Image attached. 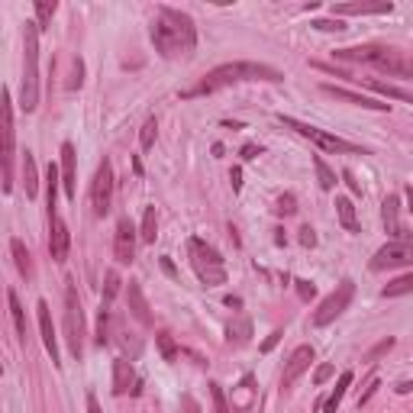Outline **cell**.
Returning <instances> with one entry per match:
<instances>
[{
	"label": "cell",
	"mask_w": 413,
	"mask_h": 413,
	"mask_svg": "<svg viewBox=\"0 0 413 413\" xmlns=\"http://www.w3.org/2000/svg\"><path fill=\"white\" fill-rule=\"evenodd\" d=\"M149 36H152V45L162 58H181L197 49L194 20L184 10H174V7H159Z\"/></svg>",
	"instance_id": "obj_1"
},
{
	"label": "cell",
	"mask_w": 413,
	"mask_h": 413,
	"mask_svg": "<svg viewBox=\"0 0 413 413\" xmlns=\"http://www.w3.org/2000/svg\"><path fill=\"white\" fill-rule=\"evenodd\" d=\"M246 81H268V84H281L284 74L271 65H261V62H226V65H217L213 72H207L194 87L181 91L184 101L191 97H203V94H217L223 87L232 84H246Z\"/></svg>",
	"instance_id": "obj_2"
},
{
	"label": "cell",
	"mask_w": 413,
	"mask_h": 413,
	"mask_svg": "<svg viewBox=\"0 0 413 413\" xmlns=\"http://www.w3.org/2000/svg\"><path fill=\"white\" fill-rule=\"evenodd\" d=\"M333 58L356 62V65H371L378 72L394 74V78L413 81V55L410 52L391 49V45H349V49H336Z\"/></svg>",
	"instance_id": "obj_3"
},
{
	"label": "cell",
	"mask_w": 413,
	"mask_h": 413,
	"mask_svg": "<svg viewBox=\"0 0 413 413\" xmlns=\"http://www.w3.org/2000/svg\"><path fill=\"white\" fill-rule=\"evenodd\" d=\"M39 33L43 29L36 26V20L26 23V29H23V103L20 107L26 110V113H33V110L39 107Z\"/></svg>",
	"instance_id": "obj_4"
},
{
	"label": "cell",
	"mask_w": 413,
	"mask_h": 413,
	"mask_svg": "<svg viewBox=\"0 0 413 413\" xmlns=\"http://www.w3.org/2000/svg\"><path fill=\"white\" fill-rule=\"evenodd\" d=\"M188 259H191V268H194L197 281H200L203 288H220V284H226V259L210 246V242L191 236Z\"/></svg>",
	"instance_id": "obj_5"
},
{
	"label": "cell",
	"mask_w": 413,
	"mask_h": 413,
	"mask_svg": "<svg viewBox=\"0 0 413 413\" xmlns=\"http://www.w3.org/2000/svg\"><path fill=\"white\" fill-rule=\"evenodd\" d=\"M278 123L288 126V130H294L298 136L310 139L313 145H317L319 152H346V155H365V149H358L356 142H349V139L336 136V132H327L319 130V126H310V123H300V120H294V116H278Z\"/></svg>",
	"instance_id": "obj_6"
},
{
	"label": "cell",
	"mask_w": 413,
	"mask_h": 413,
	"mask_svg": "<svg viewBox=\"0 0 413 413\" xmlns=\"http://www.w3.org/2000/svg\"><path fill=\"white\" fill-rule=\"evenodd\" d=\"M84 310H81V298H78V288L68 281L65 288V339H68V349H72V356L81 362L84 356Z\"/></svg>",
	"instance_id": "obj_7"
},
{
	"label": "cell",
	"mask_w": 413,
	"mask_h": 413,
	"mask_svg": "<svg viewBox=\"0 0 413 413\" xmlns=\"http://www.w3.org/2000/svg\"><path fill=\"white\" fill-rule=\"evenodd\" d=\"M352 298H356V281L352 278H342L339 284H336V290L329 294L327 300H319V307L313 310V327H329L336 317H342V313L349 310V304H352Z\"/></svg>",
	"instance_id": "obj_8"
},
{
	"label": "cell",
	"mask_w": 413,
	"mask_h": 413,
	"mask_svg": "<svg viewBox=\"0 0 413 413\" xmlns=\"http://www.w3.org/2000/svg\"><path fill=\"white\" fill-rule=\"evenodd\" d=\"M113 207V165L110 159H103L97 165V174H94V184H91V210H94L97 220H103Z\"/></svg>",
	"instance_id": "obj_9"
},
{
	"label": "cell",
	"mask_w": 413,
	"mask_h": 413,
	"mask_svg": "<svg viewBox=\"0 0 413 413\" xmlns=\"http://www.w3.org/2000/svg\"><path fill=\"white\" fill-rule=\"evenodd\" d=\"M0 120H4V194L13 191V149H16V130H13V101L10 91H4V107H0Z\"/></svg>",
	"instance_id": "obj_10"
},
{
	"label": "cell",
	"mask_w": 413,
	"mask_h": 413,
	"mask_svg": "<svg viewBox=\"0 0 413 413\" xmlns=\"http://www.w3.org/2000/svg\"><path fill=\"white\" fill-rule=\"evenodd\" d=\"M413 265V242L404 239V242H387L375 252L371 259V271H391V268H407Z\"/></svg>",
	"instance_id": "obj_11"
},
{
	"label": "cell",
	"mask_w": 413,
	"mask_h": 413,
	"mask_svg": "<svg viewBox=\"0 0 413 413\" xmlns=\"http://www.w3.org/2000/svg\"><path fill=\"white\" fill-rule=\"evenodd\" d=\"M391 10H394L391 0H349V4H333L329 13L336 20H342V16H381L391 13Z\"/></svg>",
	"instance_id": "obj_12"
},
{
	"label": "cell",
	"mask_w": 413,
	"mask_h": 413,
	"mask_svg": "<svg viewBox=\"0 0 413 413\" xmlns=\"http://www.w3.org/2000/svg\"><path fill=\"white\" fill-rule=\"evenodd\" d=\"M113 259L120 265H132V259H136V226L126 217L116 223V232H113Z\"/></svg>",
	"instance_id": "obj_13"
},
{
	"label": "cell",
	"mask_w": 413,
	"mask_h": 413,
	"mask_svg": "<svg viewBox=\"0 0 413 413\" xmlns=\"http://www.w3.org/2000/svg\"><path fill=\"white\" fill-rule=\"evenodd\" d=\"M310 365H313V346H298L294 349V352L288 356V362H284V371H281V391H290L294 381H298Z\"/></svg>",
	"instance_id": "obj_14"
},
{
	"label": "cell",
	"mask_w": 413,
	"mask_h": 413,
	"mask_svg": "<svg viewBox=\"0 0 413 413\" xmlns=\"http://www.w3.org/2000/svg\"><path fill=\"white\" fill-rule=\"evenodd\" d=\"M323 94L336 97V101H346L352 107H365V110H378V113H391V103L378 101V97H368V94H358V91H349V87H336V84H323L319 87Z\"/></svg>",
	"instance_id": "obj_15"
},
{
	"label": "cell",
	"mask_w": 413,
	"mask_h": 413,
	"mask_svg": "<svg viewBox=\"0 0 413 413\" xmlns=\"http://www.w3.org/2000/svg\"><path fill=\"white\" fill-rule=\"evenodd\" d=\"M68 249H72V232H68L65 220L58 217V213H49V252H52V261H65Z\"/></svg>",
	"instance_id": "obj_16"
},
{
	"label": "cell",
	"mask_w": 413,
	"mask_h": 413,
	"mask_svg": "<svg viewBox=\"0 0 413 413\" xmlns=\"http://www.w3.org/2000/svg\"><path fill=\"white\" fill-rule=\"evenodd\" d=\"M381 223H385V232L391 236V242L407 239V226L400 223V197L397 194L385 197V203H381Z\"/></svg>",
	"instance_id": "obj_17"
},
{
	"label": "cell",
	"mask_w": 413,
	"mask_h": 413,
	"mask_svg": "<svg viewBox=\"0 0 413 413\" xmlns=\"http://www.w3.org/2000/svg\"><path fill=\"white\" fill-rule=\"evenodd\" d=\"M74 181H78V152L72 142H62V188H65L68 200H74V194H78Z\"/></svg>",
	"instance_id": "obj_18"
},
{
	"label": "cell",
	"mask_w": 413,
	"mask_h": 413,
	"mask_svg": "<svg viewBox=\"0 0 413 413\" xmlns=\"http://www.w3.org/2000/svg\"><path fill=\"white\" fill-rule=\"evenodd\" d=\"M255 375H242V381L232 387V413H252L255 410Z\"/></svg>",
	"instance_id": "obj_19"
},
{
	"label": "cell",
	"mask_w": 413,
	"mask_h": 413,
	"mask_svg": "<svg viewBox=\"0 0 413 413\" xmlns=\"http://www.w3.org/2000/svg\"><path fill=\"white\" fill-rule=\"evenodd\" d=\"M36 313H39V333H43L45 352L52 356V365H62V362H58V342H55V327H52V310H49V304H45V300H39Z\"/></svg>",
	"instance_id": "obj_20"
},
{
	"label": "cell",
	"mask_w": 413,
	"mask_h": 413,
	"mask_svg": "<svg viewBox=\"0 0 413 413\" xmlns=\"http://www.w3.org/2000/svg\"><path fill=\"white\" fill-rule=\"evenodd\" d=\"M136 368H132L130 358H116L113 362V394L116 397H123V394H132L136 391Z\"/></svg>",
	"instance_id": "obj_21"
},
{
	"label": "cell",
	"mask_w": 413,
	"mask_h": 413,
	"mask_svg": "<svg viewBox=\"0 0 413 413\" xmlns=\"http://www.w3.org/2000/svg\"><path fill=\"white\" fill-rule=\"evenodd\" d=\"M126 298H130V313H132V317H136L142 327H152V307H149V300H145L142 288H139L136 281H130Z\"/></svg>",
	"instance_id": "obj_22"
},
{
	"label": "cell",
	"mask_w": 413,
	"mask_h": 413,
	"mask_svg": "<svg viewBox=\"0 0 413 413\" xmlns=\"http://www.w3.org/2000/svg\"><path fill=\"white\" fill-rule=\"evenodd\" d=\"M336 217H339V223H342V230L346 232H362L352 197H336Z\"/></svg>",
	"instance_id": "obj_23"
},
{
	"label": "cell",
	"mask_w": 413,
	"mask_h": 413,
	"mask_svg": "<svg viewBox=\"0 0 413 413\" xmlns=\"http://www.w3.org/2000/svg\"><path fill=\"white\" fill-rule=\"evenodd\" d=\"M365 84H368V91H375V94L387 97V101H407V103H413V91H407V87L385 84V81H378V78H368Z\"/></svg>",
	"instance_id": "obj_24"
},
{
	"label": "cell",
	"mask_w": 413,
	"mask_h": 413,
	"mask_svg": "<svg viewBox=\"0 0 413 413\" xmlns=\"http://www.w3.org/2000/svg\"><path fill=\"white\" fill-rule=\"evenodd\" d=\"M249 339H252V319L236 317L230 327H226V342H230V346H246Z\"/></svg>",
	"instance_id": "obj_25"
},
{
	"label": "cell",
	"mask_w": 413,
	"mask_h": 413,
	"mask_svg": "<svg viewBox=\"0 0 413 413\" xmlns=\"http://www.w3.org/2000/svg\"><path fill=\"white\" fill-rule=\"evenodd\" d=\"M23 184H26V197L33 200V197L39 194V168H36V159H33V152H23Z\"/></svg>",
	"instance_id": "obj_26"
},
{
	"label": "cell",
	"mask_w": 413,
	"mask_h": 413,
	"mask_svg": "<svg viewBox=\"0 0 413 413\" xmlns=\"http://www.w3.org/2000/svg\"><path fill=\"white\" fill-rule=\"evenodd\" d=\"M352 378H356L352 371H342L339 381H336V387H333V394H329L327 404H323V410H327V413H336V410H339V404H342V397H346V391L352 387Z\"/></svg>",
	"instance_id": "obj_27"
},
{
	"label": "cell",
	"mask_w": 413,
	"mask_h": 413,
	"mask_svg": "<svg viewBox=\"0 0 413 413\" xmlns=\"http://www.w3.org/2000/svg\"><path fill=\"white\" fill-rule=\"evenodd\" d=\"M10 252H13V261H16V271H20L23 278H33V255H29V249L23 246V239H10Z\"/></svg>",
	"instance_id": "obj_28"
},
{
	"label": "cell",
	"mask_w": 413,
	"mask_h": 413,
	"mask_svg": "<svg viewBox=\"0 0 413 413\" xmlns=\"http://www.w3.org/2000/svg\"><path fill=\"white\" fill-rule=\"evenodd\" d=\"M7 304H10V317H13L16 336H20V342H26V310H23V304H20V298H16L13 288L7 290Z\"/></svg>",
	"instance_id": "obj_29"
},
{
	"label": "cell",
	"mask_w": 413,
	"mask_h": 413,
	"mask_svg": "<svg viewBox=\"0 0 413 413\" xmlns=\"http://www.w3.org/2000/svg\"><path fill=\"white\" fill-rule=\"evenodd\" d=\"M155 236H159V213H155V207H145V213H142V226H139V239L152 246Z\"/></svg>",
	"instance_id": "obj_30"
},
{
	"label": "cell",
	"mask_w": 413,
	"mask_h": 413,
	"mask_svg": "<svg viewBox=\"0 0 413 413\" xmlns=\"http://www.w3.org/2000/svg\"><path fill=\"white\" fill-rule=\"evenodd\" d=\"M381 294H385V298H404V294H413V271L387 281L385 288H381Z\"/></svg>",
	"instance_id": "obj_31"
},
{
	"label": "cell",
	"mask_w": 413,
	"mask_h": 413,
	"mask_svg": "<svg viewBox=\"0 0 413 413\" xmlns=\"http://www.w3.org/2000/svg\"><path fill=\"white\" fill-rule=\"evenodd\" d=\"M313 168H317V181H319V188H323V191H333L336 184H339V181H336V171L327 165V159H323V155H313Z\"/></svg>",
	"instance_id": "obj_32"
},
{
	"label": "cell",
	"mask_w": 413,
	"mask_h": 413,
	"mask_svg": "<svg viewBox=\"0 0 413 413\" xmlns=\"http://www.w3.org/2000/svg\"><path fill=\"white\" fill-rule=\"evenodd\" d=\"M120 284H123V281H120V275H116L113 268H110L107 275H103V300H101V307H103V310H110L113 298H116V294H120Z\"/></svg>",
	"instance_id": "obj_33"
},
{
	"label": "cell",
	"mask_w": 413,
	"mask_h": 413,
	"mask_svg": "<svg viewBox=\"0 0 413 413\" xmlns=\"http://www.w3.org/2000/svg\"><path fill=\"white\" fill-rule=\"evenodd\" d=\"M155 346H159V352H162V358H165V362H174V358L181 356L178 342H174L168 333H155Z\"/></svg>",
	"instance_id": "obj_34"
},
{
	"label": "cell",
	"mask_w": 413,
	"mask_h": 413,
	"mask_svg": "<svg viewBox=\"0 0 413 413\" xmlns=\"http://www.w3.org/2000/svg\"><path fill=\"white\" fill-rule=\"evenodd\" d=\"M155 136H159V120L155 116H149L142 123V130H139V145H142V152H149L155 145Z\"/></svg>",
	"instance_id": "obj_35"
},
{
	"label": "cell",
	"mask_w": 413,
	"mask_h": 413,
	"mask_svg": "<svg viewBox=\"0 0 413 413\" xmlns=\"http://www.w3.org/2000/svg\"><path fill=\"white\" fill-rule=\"evenodd\" d=\"M55 10H58L55 0H36V26H39V29L49 26L52 16H55Z\"/></svg>",
	"instance_id": "obj_36"
},
{
	"label": "cell",
	"mask_w": 413,
	"mask_h": 413,
	"mask_svg": "<svg viewBox=\"0 0 413 413\" xmlns=\"http://www.w3.org/2000/svg\"><path fill=\"white\" fill-rule=\"evenodd\" d=\"M394 346H397V339H394V336H387V339H381L375 349H368V352H365V362H368V365H375L378 358H381V356H387V352H391Z\"/></svg>",
	"instance_id": "obj_37"
},
{
	"label": "cell",
	"mask_w": 413,
	"mask_h": 413,
	"mask_svg": "<svg viewBox=\"0 0 413 413\" xmlns=\"http://www.w3.org/2000/svg\"><path fill=\"white\" fill-rule=\"evenodd\" d=\"M275 213L278 217H294V213H298V197L290 194V191L288 194H281L278 197V203H275Z\"/></svg>",
	"instance_id": "obj_38"
},
{
	"label": "cell",
	"mask_w": 413,
	"mask_h": 413,
	"mask_svg": "<svg viewBox=\"0 0 413 413\" xmlns=\"http://www.w3.org/2000/svg\"><path fill=\"white\" fill-rule=\"evenodd\" d=\"M210 397H213V413H232L230 404H226L223 385H217V381H213V385H210Z\"/></svg>",
	"instance_id": "obj_39"
},
{
	"label": "cell",
	"mask_w": 413,
	"mask_h": 413,
	"mask_svg": "<svg viewBox=\"0 0 413 413\" xmlns=\"http://www.w3.org/2000/svg\"><path fill=\"white\" fill-rule=\"evenodd\" d=\"M310 26L313 29H319V33H346V23H342V20H336V16H333V20H310Z\"/></svg>",
	"instance_id": "obj_40"
},
{
	"label": "cell",
	"mask_w": 413,
	"mask_h": 413,
	"mask_svg": "<svg viewBox=\"0 0 413 413\" xmlns=\"http://www.w3.org/2000/svg\"><path fill=\"white\" fill-rule=\"evenodd\" d=\"M81 81H84V62H81V58H74V65H72V81H68V91H78Z\"/></svg>",
	"instance_id": "obj_41"
},
{
	"label": "cell",
	"mask_w": 413,
	"mask_h": 413,
	"mask_svg": "<svg viewBox=\"0 0 413 413\" xmlns=\"http://www.w3.org/2000/svg\"><path fill=\"white\" fill-rule=\"evenodd\" d=\"M378 385H381V381H378V378L371 375V378H368V385H365V391L358 394V410H362V407L368 404V400H371V397H375V394H378Z\"/></svg>",
	"instance_id": "obj_42"
},
{
	"label": "cell",
	"mask_w": 413,
	"mask_h": 413,
	"mask_svg": "<svg viewBox=\"0 0 413 413\" xmlns=\"http://www.w3.org/2000/svg\"><path fill=\"white\" fill-rule=\"evenodd\" d=\"M333 365H319V368H317V375H313V385H327V381H329V378H333Z\"/></svg>",
	"instance_id": "obj_43"
},
{
	"label": "cell",
	"mask_w": 413,
	"mask_h": 413,
	"mask_svg": "<svg viewBox=\"0 0 413 413\" xmlns=\"http://www.w3.org/2000/svg\"><path fill=\"white\" fill-rule=\"evenodd\" d=\"M181 413H203L200 404L194 400V394H181Z\"/></svg>",
	"instance_id": "obj_44"
},
{
	"label": "cell",
	"mask_w": 413,
	"mask_h": 413,
	"mask_svg": "<svg viewBox=\"0 0 413 413\" xmlns=\"http://www.w3.org/2000/svg\"><path fill=\"white\" fill-rule=\"evenodd\" d=\"M313 294H317L313 281H298V298L300 300H313Z\"/></svg>",
	"instance_id": "obj_45"
},
{
	"label": "cell",
	"mask_w": 413,
	"mask_h": 413,
	"mask_svg": "<svg viewBox=\"0 0 413 413\" xmlns=\"http://www.w3.org/2000/svg\"><path fill=\"white\" fill-rule=\"evenodd\" d=\"M239 155H242V162H252V159H259V155H261V149H259L255 142H246V145L239 149Z\"/></svg>",
	"instance_id": "obj_46"
},
{
	"label": "cell",
	"mask_w": 413,
	"mask_h": 413,
	"mask_svg": "<svg viewBox=\"0 0 413 413\" xmlns=\"http://www.w3.org/2000/svg\"><path fill=\"white\" fill-rule=\"evenodd\" d=\"M300 246H307V249L317 246V232H313V226H304V230H300Z\"/></svg>",
	"instance_id": "obj_47"
},
{
	"label": "cell",
	"mask_w": 413,
	"mask_h": 413,
	"mask_svg": "<svg viewBox=\"0 0 413 413\" xmlns=\"http://www.w3.org/2000/svg\"><path fill=\"white\" fill-rule=\"evenodd\" d=\"M342 181H346V184H349V191H352V194H362V184H358V181H356V174L349 171V168H346V171H342Z\"/></svg>",
	"instance_id": "obj_48"
},
{
	"label": "cell",
	"mask_w": 413,
	"mask_h": 413,
	"mask_svg": "<svg viewBox=\"0 0 413 413\" xmlns=\"http://www.w3.org/2000/svg\"><path fill=\"white\" fill-rule=\"evenodd\" d=\"M281 336H284V333H281V329H275V333H271V336H268V339L261 342V352H271V349H275V346H278V342H281Z\"/></svg>",
	"instance_id": "obj_49"
},
{
	"label": "cell",
	"mask_w": 413,
	"mask_h": 413,
	"mask_svg": "<svg viewBox=\"0 0 413 413\" xmlns=\"http://www.w3.org/2000/svg\"><path fill=\"white\" fill-rule=\"evenodd\" d=\"M230 181H232V191L242 188V168H232V171H230Z\"/></svg>",
	"instance_id": "obj_50"
},
{
	"label": "cell",
	"mask_w": 413,
	"mask_h": 413,
	"mask_svg": "<svg viewBox=\"0 0 413 413\" xmlns=\"http://www.w3.org/2000/svg\"><path fill=\"white\" fill-rule=\"evenodd\" d=\"M87 413H103L101 404H97V397H94V391H87Z\"/></svg>",
	"instance_id": "obj_51"
},
{
	"label": "cell",
	"mask_w": 413,
	"mask_h": 413,
	"mask_svg": "<svg viewBox=\"0 0 413 413\" xmlns=\"http://www.w3.org/2000/svg\"><path fill=\"white\" fill-rule=\"evenodd\" d=\"M394 391H397V394H410V391H413V385H410V381H400V385L394 387Z\"/></svg>",
	"instance_id": "obj_52"
},
{
	"label": "cell",
	"mask_w": 413,
	"mask_h": 413,
	"mask_svg": "<svg viewBox=\"0 0 413 413\" xmlns=\"http://www.w3.org/2000/svg\"><path fill=\"white\" fill-rule=\"evenodd\" d=\"M162 268H165V271H168V275H171V278H174V265H171V259H162Z\"/></svg>",
	"instance_id": "obj_53"
},
{
	"label": "cell",
	"mask_w": 413,
	"mask_h": 413,
	"mask_svg": "<svg viewBox=\"0 0 413 413\" xmlns=\"http://www.w3.org/2000/svg\"><path fill=\"white\" fill-rule=\"evenodd\" d=\"M226 307H236V310H239L242 300H239V298H232V294H230V298H226Z\"/></svg>",
	"instance_id": "obj_54"
},
{
	"label": "cell",
	"mask_w": 413,
	"mask_h": 413,
	"mask_svg": "<svg viewBox=\"0 0 413 413\" xmlns=\"http://www.w3.org/2000/svg\"><path fill=\"white\" fill-rule=\"evenodd\" d=\"M407 210L413 213V184H410V188H407Z\"/></svg>",
	"instance_id": "obj_55"
},
{
	"label": "cell",
	"mask_w": 413,
	"mask_h": 413,
	"mask_svg": "<svg viewBox=\"0 0 413 413\" xmlns=\"http://www.w3.org/2000/svg\"><path fill=\"white\" fill-rule=\"evenodd\" d=\"M278 232V236H275V242H278V246H284V242H288V236H284V230H275Z\"/></svg>",
	"instance_id": "obj_56"
}]
</instances>
